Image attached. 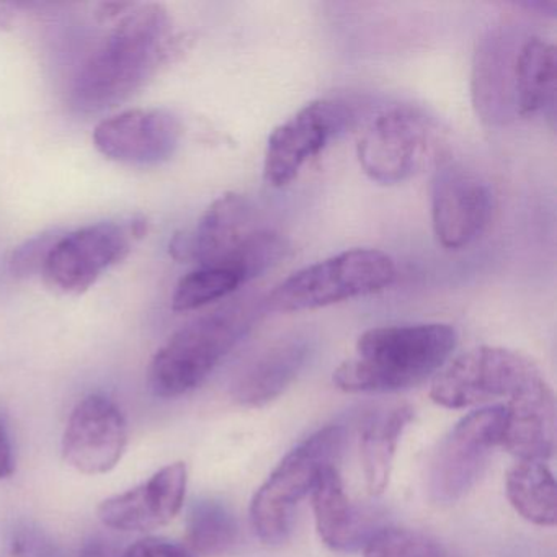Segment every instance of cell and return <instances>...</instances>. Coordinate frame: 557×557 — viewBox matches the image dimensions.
Wrapping results in <instances>:
<instances>
[{"mask_svg": "<svg viewBox=\"0 0 557 557\" xmlns=\"http://www.w3.org/2000/svg\"><path fill=\"white\" fill-rule=\"evenodd\" d=\"M106 8L113 27L87 54L71 83V103L84 113L126 102L158 73L174 47V25L162 5Z\"/></svg>", "mask_w": 557, "mask_h": 557, "instance_id": "1", "label": "cell"}, {"mask_svg": "<svg viewBox=\"0 0 557 557\" xmlns=\"http://www.w3.org/2000/svg\"><path fill=\"white\" fill-rule=\"evenodd\" d=\"M458 344L455 327L442 322L384 325L363 332L355 357L334 371L347 393H394L435 376Z\"/></svg>", "mask_w": 557, "mask_h": 557, "instance_id": "2", "label": "cell"}, {"mask_svg": "<svg viewBox=\"0 0 557 557\" xmlns=\"http://www.w3.org/2000/svg\"><path fill=\"white\" fill-rule=\"evenodd\" d=\"M263 311V301L237 299L178 329L152 358L149 384L156 396L172 399L197 389L247 337Z\"/></svg>", "mask_w": 557, "mask_h": 557, "instance_id": "3", "label": "cell"}, {"mask_svg": "<svg viewBox=\"0 0 557 557\" xmlns=\"http://www.w3.org/2000/svg\"><path fill=\"white\" fill-rule=\"evenodd\" d=\"M445 129L438 120L412 106L377 113L358 139L357 158L364 174L381 185H397L426 169L445 164Z\"/></svg>", "mask_w": 557, "mask_h": 557, "instance_id": "4", "label": "cell"}, {"mask_svg": "<svg viewBox=\"0 0 557 557\" xmlns=\"http://www.w3.org/2000/svg\"><path fill=\"white\" fill-rule=\"evenodd\" d=\"M396 275V262L383 250H345L293 273L263 299V306L275 312L327 308L383 292Z\"/></svg>", "mask_w": 557, "mask_h": 557, "instance_id": "5", "label": "cell"}, {"mask_svg": "<svg viewBox=\"0 0 557 557\" xmlns=\"http://www.w3.org/2000/svg\"><path fill=\"white\" fill-rule=\"evenodd\" d=\"M347 442L344 425H327L299 443L263 482L250 504V521L257 536L278 546L292 533L299 502L311 494L319 474L337 465Z\"/></svg>", "mask_w": 557, "mask_h": 557, "instance_id": "6", "label": "cell"}, {"mask_svg": "<svg viewBox=\"0 0 557 557\" xmlns=\"http://www.w3.org/2000/svg\"><path fill=\"white\" fill-rule=\"evenodd\" d=\"M146 230L143 218H132L102 221L64 234L48 252L41 275L51 288L64 295L87 292L103 273L129 256Z\"/></svg>", "mask_w": 557, "mask_h": 557, "instance_id": "7", "label": "cell"}, {"mask_svg": "<svg viewBox=\"0 0 557 557\" xmlns=\"http://www.w3.org/2000/svg\"><path fill=\"white\" fill-rule=\"evenodd\" d=\"M540 374V368L527 355L482 345L443 367L433 377L430 397L446 409L482 406L495 399H510Z\"/></svg>", "mask_w": 557, "mask_h": 557, "instance_id": "8", "label": "cell"}, {"mask_svg": "<svg viewBox=\"0 0 557 557\" xmlns=\"http://www.w3.org/2000/svg\"><path fill=\"white\" fill-rule=\"evenodd\" d=\"M505 406L484 407L462 417L440 442L429 466L426 488L435 504L461 500L484 474L500 445Z\"/></svg>", "mask_w": 557, "mask_h": 557, "instance_id": "9", "label": "cell"}, {"mask_svg": "<svg viewBox=\"0 0 557 557\" xmlns=\"http://www.w3.org/2000/svg\"><path fill=\"white\" fill-rule=\"evenodd\" d=\"M494 210V191L478 172L446 162L436 169L432 226L443 249L462 250L475 243L487 231Z\"/></svg>", "mask_w": 557, "mask_h": 557, "instance_id": "10", "label": "cell"}, {"mask_svg": "<svg viewBox=\"0 0 557 557\" xmlns=\"http://www.w3.org/2000/svg\"><path fill=\"white\" fill-rule=\"evenodd\" d=\"M351 122L350 109L335 100H314L276 126L267 143L263 181L273 188L292 184L311 159Z\"/></svg>", "mask_w": 557, "mask_h": 557, "instance_id": "11", "label": "cell"}, {"mask_svg": "<svg viewBox=\"0 0 557 557\" xmlns=\"http://www.w3.org/2000/svg\"><path fill=\"white\" fill-rule=\"evenodd\" d=\"M126 443L128 426L122 409L103 394H90L67 420L63 455L83 474H106L119 465Z\"/></svg>", "mask_w": 557, "mask_h": 557, "instance_id": "12", "label": "cell"}, {"mask_svg": "<svg viewBox=\"0 0 557 557\" xmlns=\"http://www.w3.org/2000/svg\"><path fill=\"white\" fill-rule=\"evenodd\" d=\"M182 125L169 110L135 109L102 120L94 145L110 161L156 165L169 161L181 145Z\"/></svg>", "mask_w": 557, "mask_h": 557, "instance_id": "13", "label": "cell"}, {"mask_svg": "<svg viewBox=\"0 0 557 557\" xmlns=\"http://www.w3.org/2000/svg\"><path fill=\"white\" fill-rule=\"evenodd\" d=\"M187 466L174 462L132 491L107 498L99 517L106 527L120 531L158 530L177 517L187 492Z\"/></svg>", "mask_w": 557, "mask_h": 557, "instance_id": "14", "label": "cell"}, {"mask_svg": "<svg viewBox=\"0 0 557 557\" xmlns=\"http://www.w3.org/2000/svg\"><path fill=\"white\" fill-rule=\"evenodd\" d=\"M253 227V208L246 195H221L205 210L190 233L177 234L171 253L182 262L197 267L224 262L249 236Z\"/></svg>", "mask_w": 557, "mask_h": 557, "instance_id": "15", "label": "cell"}, {"mask_svg": "<svg viewBox=\"0 0 557 557\" xmlns=\"http://www.w3.org/2000/svg\"><path fill=\"white\" fill-rule=\"evenodd\" d=\"M556 440V399L543 374L524 384L505 407L500 445L518 461L544 462Z\"/></svg>", "mask_w": 557, "mask_h": 557, "instance_id": "16", "label": "cell"}, {"mask_svg": "<svg viewBox=\"0 0 557 557\" xmlns=\"http://www.w3.org/2000/svg\"><path fill=\"white\" fill-rule=\"evenodd\" d=\"M521 41L508 32H488L472 63V106L482 122L505 125L517 116L515 107V60Z\"/></svg>", "mask_w": 557, "mask_h": 557, "instance_id": "17", "label": "cell"}, {"mask_svg": "<svg viewBox=\"0 0 557 557\" xmlns=\"http://www.w3.org/2000/svg\"><path fill=\"white\" fill-rule=\"evenodd\" d=\"M311 350V341L301 334L286 335L267 345L234 377V400L246 407L272 403L299 376Z\"/></svg>", "mask_w": 557, "mask_h": 557, "instance_id": "18", "label": "cell"}, {"mask_svg": "<svg viewBox=\"0 0 557 557\" xmlns=\"http://www.w3.org/2000/svg\"><path fill=\"white\" fill-rule=\"evenodd\" d=\"M311 500L315 528L325 546L348 553L368 540L363 517L348 498L337 466H329L319 474Z\"/></svg>", "mask_w": 557, "mask_h": 557, "instance_id": "19", "label": "cell"}, {"mask_svg": "<svg viewBox=\"0 0 557 557\" xmlns=\"http://www.w3.org/2000/svg\"><path fill=\"white\" fill-rule=\"evenodd\" d=\"M556 48L541 37L524 38L515 60L517 116L553 115L556 106Z\"/></svg>", "mask_w": 557, "mask_h": 557, "instance_id": "20", "label": "cell"}, {"mask_svg": "<svg viewBox=\"0 0 557 557\" xmlns=\"http://www.w3.org/2000/svg\"><path fill=\"white\" fill-rule=\"evenodd\" d=\"M413 419V409L397 406L370 417L361 430V465L370 494L380 495L389 484L400 436Z\"/></svg>", "mask_w": 557, "mask_h": 557, "instance_id": "21", "label": "cell"}, {"mask_svg": "<svg viewBox=\"0 0 557 557\" xmlns=\"http://www.w3.org/2000/svg\"><path fill=\"white\" fill-rule=\"evenodd\" d=\"M507 497L524 520L553 528L557 520L556 481L544 462L518 461L507 474Z\"/></svg>", "mask_w": 557, "mask_h": 557, "instance_id": "22", "label": "cell"}, {"mask_svg": "<svg viewBox=\"0 0 557 557\" xmlns=\"http://www.w3.org/2000/svg\"><path fill=\"white\" fill-rule=\"evenodd\" d=\"M246 283H249L246 275L231 263L197 267L177 283L172 308L177 312L207 308L211 302L226 299Z\"/></svg>", "mask_w": 557, "mask_h": 557, "instance_id": "23", "label": "cell"}, {"mask_svg": "<svg viewBox=\"0 0 557 557\" xmlns=\"http://www.w3.org/2000/svg\"><path fill=\"white\" fill-rule=\"evenodd\" d=\"M239 527L230 508L213 498L195 502L188 511L187 541L200 556H221L236 543Z\"/></svg>", "mask_w": 557, "mask_h": 557, "instance_id": "24", "label": "cell"}, {"mask_svg": "<svg viewBox=\"0 0 557 557\" xmlns=\"http://www.w3.org/2000/svg\"><path fill=\"white\" fill-rule=\"evenodd\" d=\"M363 557H458L445 543L409 528H383L364 541Z\"/></svg>", "mask_w": 557, "mask_h": 557, "instance_id": "25", "label": "cell"}, {"mask_svg": "<svg viewBox=\"0 0 557 557\" xmlns=\"http://www.w3.org/2000/svg\"><path fill=\"white\" fill-rule=\"evenodd\" d=\"M58 237L60 236L57 234H41L15 249L11 257V272L17 276H28L32 273L41 272L48 252L57 243Z\"/></svg>", "mask_w": 557, "mask_h": 557, "instance_id": "26", "label": "cell"}, {"mask_svg": "<svg viewBox=\"0 0 557 557\" xmlns=\"http://www.w3.org/2000/svg\"><path fill=\"white\" fill-rule=\"evenodd\" d=\"M11 544L17 557H66L64 550L38 528H18Z\"/></svg>", "mask_w": 557, "mask_h": 557, "instance_id": "27", "label": "cell"}, {"mask_svg": "<svg viewBox=\"0 0 557 557\" xmlns=\"http://www.w3.org/2000/svg\"><path fill=\"white\" fill-rule=\"evenodd\" d=\"M122 557H190V554L174 541L149 536L132 544Z\"/></svg>", "mask_w": 557, "mask_h": 557, "instance_id": "28", "label": "cell"}, {"mask_svg": "<svg viewBox=\"0 0 557 557\" xmlns=\"http://www.w3.org/2000/svg\"><path fill=\"white\" fill-rule=\"evenodd\" d=\"M15 456L14 445H12L11 433L4 419L0 416V479H8L14 474Z\"/></svg>", "mask_w": 557, "mask_h": 557, "instance_id": "29", "label": "cell"}, {"mask_svg": "<svg viewBox=\"0 0 557 557\" xmlns=\"http://www.w3.org/2000/svg\"><path fill=\"white\" fill-rule=\"evenodd\" d=\"M123 553L116 544L106 537H92L84 544L79 557H122Z\"/></svg>", "mask_w": 557, "mask_h": 557, "instance_id": "30", "label": "cell"}, {"mask_svg": "<svg viewBox=\"0 0 557 557\" xmlns=\"http://www.w3.org/2000/svg\"><path fill=\"white\" fill-rule=\"evenodd\" d=\"M520 5L528 9V11L534 12V14L543 15V17H556L557 2H554V0H549V2L531 0V2H523Z\"/></svg>", "mask_w": 557, "mask_h": 557, "instance_id": "31", "label": "cell"}]
</instances>
